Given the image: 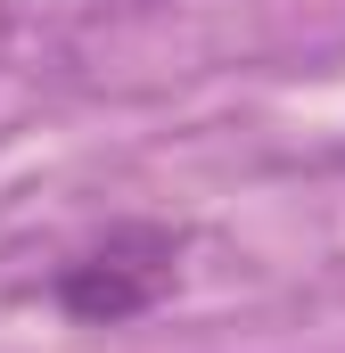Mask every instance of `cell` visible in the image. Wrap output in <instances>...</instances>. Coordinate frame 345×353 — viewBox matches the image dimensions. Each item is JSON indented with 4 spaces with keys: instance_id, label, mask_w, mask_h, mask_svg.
Returning a JSON list of instances; mask_svg holds the SVG:
<instances>
[{
    "instance_id": "obj_1",
    "label": "cell",
    "mask_w": 345,
    "mask_h": 353,
    "mask_svg": "<svg viewBox=\"0 0 345 353\" xmlns=\"http://www.w3.org/2000/svg\"><path fill=\"white\" fill-rule=\"evenodd\" d=\"M172 255H181L172 230L124 222V230H107V247H90L83 263L58 271V304L75 321H132V312H148L172 288Z\"/></svg>"
}]
</instances>
